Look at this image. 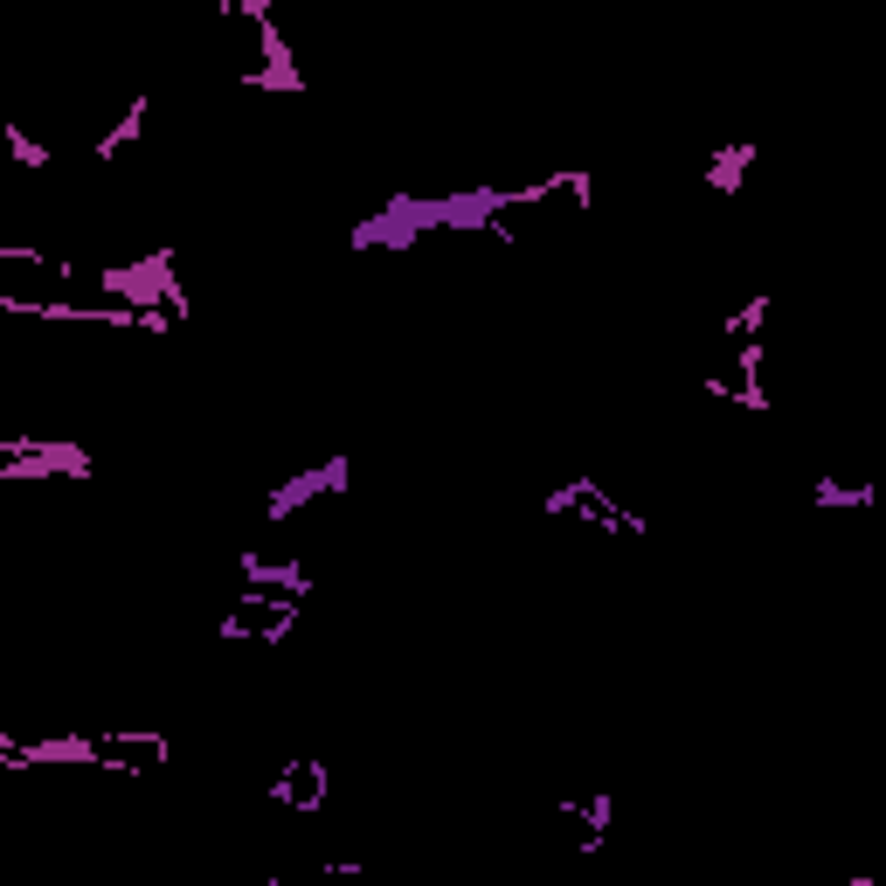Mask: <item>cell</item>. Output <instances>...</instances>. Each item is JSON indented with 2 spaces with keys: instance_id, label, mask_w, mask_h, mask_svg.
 <instances>
[{
  "instance_id": "obj_5",
  "label": "cell",
  "mask_w": 886,
  "mask_h": 886,
  "mask_svg": "<svg viewBox=\"0 0 886 886\" xmlns=\"http://www.w3.org/2000/svg\"><path fill=\"white\" fill-rule=\"evenodd\" d=\"M879 492H873V485H832V478H817V506H873Z\"/></svg>"
},
{
  "instance_id": "obj_4",
  "label": "cell",
  "mask_w": 886,
  "mask_h": 886,
  "mask_svg": "<svg viewBox=\"0 0 886 886\" xmlns=\"http://www.w3.org/2000/svg\"><path fill=\"white\" fill-rule=\"evenodd\" d=\"M748 160H755V146H727L720 160H714V173H707V180H714V188H727V195H735V188H741V167H748Z\"/></svg>"
},
{
  "instance_id": "obj_3",
  "label": "cell",
  "mask_w": 886,
  "mask_h": 886,
  "mask_svg": "<svg viewBox=\"0 0 886 886\" xmlns=\"http://www.w3.org/2000/svg\"><path fill=\"white\" fill-rule=\"evenodd\" d=\"M340 485H347V465H340V457H332V465H319V471H305V478H291L285 485V492L278 499H270V519H291L305 499H312V492H340Z\"/></svg>"
},
{
  "instance_id": "obj_1",
  "label": "cell",
  "mask_w": 886,
  "mask_h": 886,
  "mask_svg": "<svg viewBox=\"0 0 886 886\" xmlns=\"http://www.w3.org/2000/svg\"><path fill=\"white\" fill-rule=\"evenodd\" d=\"M547 512H575V519H589V527H617V534H645V519L637 512H624L617 499H603V485H589V478H575V485H561L555 499H547Z\"/></svg>"
},
{
  "instance_id": "obj_6",
  "label": "cell",
  "mask_w": 886,
  "mask_h": 886,
  "mask_svg": "<svg viewBox=\"0 0 886 886\" xmlns=\"http://www.w3.org/2000/svg\"><path fill=\"white\" fill-rule=\"evenodd\" d=\"M0 139H8V152H14V160H21V167H49V152H42L36 139H28V132L14 126V118H8V126H0Z\"/></svg>"
},
{
  "instance_id": "obj_2",
  "label": "cell",
  "mask_w": 886,
  "mask_h": 886,
  "mask_svg": "<svg viewBox=\"0 0 886 886\" xmlns=\"http://www.w3.org/2000/svg\"><path fill=\"white\" fill-rule=\"evenodd\" d=\"M326 789H332V776L319 769V761H291V769L270 783V797L291 804V810H319V804H326Z\"/></svg>"
}]
</instances>
